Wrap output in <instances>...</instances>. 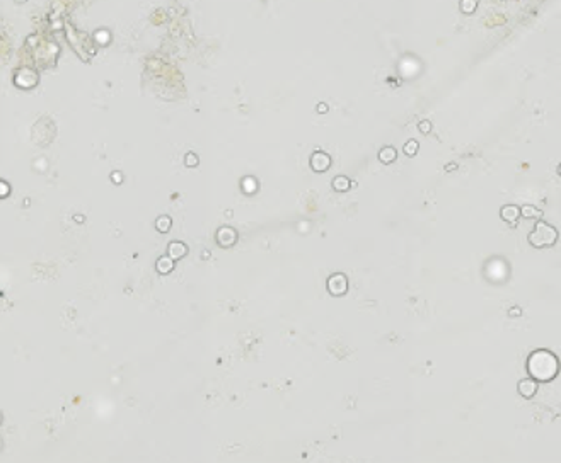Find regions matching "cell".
Masks as SVG:
<instances>
[{"instance_id":"obj_2","label":"cell","mask_w":561,"mask_h":463,"mask_svg":"<svg viewBox=\"0 0 561 463\" xmlns=\"http://www.w3.org/2000/svg\"><path fill=\"white\" fill-rule=\"evenodd\" d=\"M558 240V232L554 227L539 221L529 235V242L534 247H549Z\"/></svg>"},{"instance_id":"obj_1","label":"cell","mask_w":561,"mask_h":463,"mask_svg":"<svg viewBox=\"0 0 561 463\" xmlns=\"http://www.w3.org/2000/svg\"><path fill=\"white\" fill-rule=\"evenodd\" d=\"M527 370L536 381H551L560 371V361L551 351L537 349L527 359Z\"/></svg>"},{"instance_id":"obj_4","label":"cell","mask_w":561,"mask_h":463,"mask_svg":"<svg viewBox=\"0 0 561 463\" xmlns=\"http://www.w3.org/2000/svg\"><path fill=\"white\" fill-rule=\"evenodd\" d=\"M520 216V208L515 206V204H506V206L502 208V218L508 223H515Z\"/></svg>"},{"instance_id":"obj_6","label":"cell","mask_w":561,"mask_h":463,"mask_svg":"<svg viewBox=\"0 0 561 463\" xmlns=\"http://www.w3.org/2000/svg\"><path fill=\"white\" fill-rule=\"evenodd\" d=\"M558 174H560V176H561V163H560V165H558Z\"/></svg>"},{"instance_id":"obj_3","label":"cell","mask_w":561,"mask_h":463,"mask_svg":"<svg viewBox=\"0 0 561 463\" xmlns=\"http://www.w3.org/2000/svg\"><path fill=\"white\" fill-rule=\"evenodd\" d=\"M519 392L522 397L525 398H530L536 395L537 392V381L534 380V378H527V380H522L519 383Z\"/></svg>"},{"instance_id":"obj_5","label":"cell","mask_w":561,"mask_h":463,"mask_svg":"<svg viewBox=\"0 0 561 463\" xmlns=\"http://www.w3.org/2000/svg\"><path fill=\"white\" fill-rule=\"evenodd\" d=\"M520 213H522L524 218H534V216L541 218V216H542V211H539L537 208H534V206H529V204H527V206H522Z\"/></svg>"}]
</instances>
